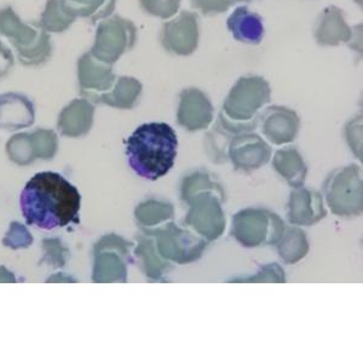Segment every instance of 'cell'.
<instances>
[{"mask_svg":"<svg viewBox=\"0 0 363 363\" xmlns=\"http://www.w3.org/2000/svg\"><path fill=\"white\" fill-rule=\"evenodd\" d=\"M80 201L79 190L56 172L33 176L20 199L26 222L45 230L79 223Z\"/></svg>","mask_w":363,"mask_h":363,"instance_id":"6da1fadb","label":"cell"},{"mask_svg":"<svg viewBox=\"0 0 363 363\" xmlns=\"http://www.w3.org/2000/svg\"><path fill=\"white\" fill-rule=\"evenodd\" d=\"M178 140L165 123L140 125L128 137L126 154L131 169L140 177L157 181L169 174L177 157Z\"/></svg>","mask_w":363,"mask_h":363,"instance_id":"7a4b0ae2","label":"cell"},{"mask_svg":"<svg viewBox=\"0 0 363 363\" xmlns=\"http://www.w3.org/2000/svg\"><path fill=\"white\" fill-rule=\"evenodd\" d=\"M272 99L268 82L258 75L242 77L231 87L219 113L218 123L229 133H253L259 113Z\"/></svg>","mask_w":363,"mask_h":363,"instance_id":"3957f363","label":"cell"},{"mask_svg":"<svg viewBox=\"0 0 363 363\" xmlns=\"http://www.w3.org/2000/svg\"><path fill=\"white\" fill-rule=\"evenodd\" d=\"M0 37L8 38L23 66H43L52 56L50 34L39 22L25 23L10 6L0 9Z\"/></svg>","mask_w":363,"mask_h":363,"instance_id":"277c9868","label":"cell"},{"mask_svg":"<svg viewBox=\"0 0 363 363\" xmlns=\"http://www.w3.org/2000/svg\"><path fill=\"white\" fill-rule=\"evenodd\" d=\"M285 224L272 211L245 208L233 217L231 235L244 247L253 248L277 245Z\"/></svg>","mask_w":363,"mask_h":363,"instance_id":"5b68a950","label":"cell"},{"mask_svg":"<svg viewBox=\"0 0 363 363\" xmlns=\"http://www.w3.org/2000/svg\"><path fill=\"white\" fill-rule=\"evenodd\" d=\"M330 210L340 217L362 213V171L357 165L335 169L323 186Z\"/></svg>","mask_w":363,"mask_h":363,"instance_id":"8992f818","label":"cell"},{"mask_svg":"<svg viewBox=\"0 0 363 363\" xmlns=\"http://www.w3.org/2000/svg\"><path fill=\"white\" fill-rule=\"evenodd\" d=\"M136 44L137 27L135 23L116 15L104 18L99 23L90 52L101 62L113 66Z\"/></svg>","mask_w":363,"mask_h":363,"instance_id":"52a82bcc","label":"cell"},{"mask_svg":"<svg viewBox=\"0 0 363 363\" xmlns=\"http://www.w3.org/2000/svg\"><path fill=\"white\" fill-rule=\"evenodd\" d=\"M148 235L155 238L160 256L177 264H189L200 259L207 246L206 240L193 231L178 227L174 220L157 228Z\"/></svg>","mask_w":363,"mask_h":363,"instance_id":"ba28073f","label":"cell"},{"mask_svg":"<svg viewBox=\"0 0 363 363\" xmlns=\"http://www.w3.org/2000/svg\"><path fill=\"white\" fill-rule=\"evenodd\" d=\"M222 201L223 199L215 193H201L186 203L190 208L184 223L207 242L218 240L225 230L227 220Z\"/></svg>","mask_w":363,"mask_h":363,"instance_id":"9c48e42d","label":"cell"},{"mask_svg":"<svg viewBox=\"0 0 363 363\" xmlns=\"http://www.w3.org/2000/svg\"><path fill=\"white\" fill-rule=\"evenodd\" d=\"M133 242L111 234L99 240L95 247V282H125L128 280V262Z\"/></svg>","mask_w":363,"mask_h":363,"instance_id":"30bf717a","label":"cell"},{"mask_svg":"<svg viewBox=\"0 0 363 363\" xmlns=\"http://www.w3.org/2000/svg\"><path fill=\"white\" fill-rule=\"evenodd\" d=\"M199 39V17L190 11H183L161 28V45L169 54L176 56L194 54L198 49Z\"/></svg>","mask_w":363,"mask_h":363,"instance_id":"8fae6325","label":"cell"},{"mask_svg":"<svg viewBox=\"0 0 363 363\" xmlns=\"http://www.w3.org/2000/svg\"><path fill=\"white\" fill-rule=\"evenodd\" d=\"M228 159L235 169L251 172L268 164L272 159V148L257 133H238L231 137L228 145Z\"/></svg>","mask_w":363,"mask_h":363,"instance_id":"7c38bea8","label":"cell"},{"mask_svg":"<svg viewBox=\"0 0 363 363\" xmlns=\"http://www.w3.org/2000/svg\"><path fill=\"white\" fill-rule=\"evenodd\" d=\"M57 136L51 130H37L33 133H20L9 140L6 150L18 165H27L37 157L51 159L57 150Z\"/></svg>","mask_w":363,"mask_h":363,"instance_id":"4fadbf2b","label":"cell"},{"mask_svg":"<svg viewBox=\"0 0 363 363\" xmlns=\"http://www.w3.org/2000/svg\"><path fill=\"white\" fill-rule=\"evenodd\" d=\"M113 67L101 62L91 52L84 54L78 61V80L80 94L95 104L116 85Z\"/></svg>","mask_w":363,"mask_h":363,"instance_id":"5bb4252c","label":"cell"},{"mask_svg":"<svg viewBox=\"0 0 363 363\" xmlns=\"http://www.w3.org/2000/svg\"><path fill=\"white\" fill-rule=\"evenodd\" d=\"M258 126L269 143L285 145L292 143L301 128V119L297 113L282 107L270 106L259 113Z\"/></svg>","mask_w":363,"mask_h":363,"instance_id":"9a60e30c","label":"cell"},{"mask_svg":"<svg viewBox=\"0 0 363 363\" xmlns=\"http://www.w3.org/2000/svg\"><path fill=\"white\" fill-rule=\"evenodd\" d=\"M213 106L203 91L188 87L181 91L177 109V124L190 133L206 130L213 121Z\"/></svg>","mask_w":363,"mask_h":363,"instance_id":"2e32d148","label":"cell"},{"mask_svg":"<svg viewBox=\"0 0 363 363\" xmlns=\"http://www.w3.org/2000/svg\"><path fill=\"white\" fill-rule=\"evenodd\" d=\"M326 215L323 199L318 191L301 186L291 193L287 205V219L289 223L310 227L318 223Z\"/></svg>","mask_w":363,"mask_h":363,"instance_id":"e0dca14e","label":"cell"},{"mask_svg":"<svg viewBox=\"0 0 363 363\" xmlns=\"http://www.w3.org/2000/svg\"><path fill=\"white\" fill-rule=\"evenodd\" d=\"M315 40L320 46H339L354 40L342 9L330 5L318 15L314 28Z\"/></svg>","mask_w":363,"mask_h":363,"instance_id":"ac0fdd59","label":"cell"},{"mask_svg":"<svg viewBox=\"0 0 363 363\" xmlns=\"http://www.w3.org/2000/svg\"><path fill=\"white\" fill-rule=\"evenodd\" d=\"M34 119V104L28 97L15 92L0 96V128L16 131L33 125Z\"/></svg>","mask_w":363,"mask_h":363,"instance_id":"d6986e66","label":"cell"},{"mask_svg":"<svg viewBox=\"0 0 363 363\" xmlns=\"http://www.w3.org/2000/svg\"><path fill=\"white\" fill-rule=\"evenodd\" d=\"M94 116L95 107L89 99H74L58 116V128L67 137L85 136L94 125Z\"/></svg>","mask_w":363,"mask_h":363,"instance_id":"ffe728a7","label":"cell"},{"mask_svg":"<svg viewBox=\"0 0 363 363\" xmlns=\"http://www.w3.org/2000/svg\"><path fill=\"white\" fill-rule=\"evenodd\" d=\"M227 27L238 42L248 45H259L263 42L264 26L262 17L252 13L247 6L236 8L228 18Z\"/></svg>","mask_w":363,"mask_h":363,"instance_id":"44dd1931","label":"cell"},{"mask_svg":"<svg viewBox=\"0 0 363 363\" xmlns=\"http://www.w3.org/2000/svg\"><path fill=\"white\" fill-rule=\"evenodd\" d=\"M272 166L277 169V174L285 178L289 186H294V189L304 184L308 169L297 149L286 147L277 150L272 159Z\"/></svg>","mask_w":363,"mask_h":363,"instance_id":"7402d4cb","label":"cell"},{"mask_svg":"<svg viewBox=\"0 0 363 363\" xmlns=\"http://www.w3.org/2000/svg\"><path fill=\"white\" fill-rule=\"evenodd\" d=\"M135 218L145 235L162 227L174 218V207L169 203L159 200H147L135 210Z\"/></svg>","mask_w":363,"mask_h":363,"instance_id":"603a6c76","label":"cell"},{"mask_svg":"<svg viewBox=\"0 0 363 363\" xmlns=\"http://www.w3.org/2000/svg\"><path fill=\"white\" fill-rule=\"evenodd\" d=\"M143 86L133 77H118L116 85L108 94L99 99V104H107L118 109H131L136 106Z\"/></svg>","mask_w":363,"mask_h":363,"instance_id":"cb8c5ba5","label":"cell"},{"mask_svg":"<svg viewBox=\"0 0 363 363\" xmlns=\"http://www.w3.org/2000/svg\"><path fill=\"white\" fill-rule=\"evenodd\" d=\"M140 259L145 277L150 280H162L166 274L172 269L169 262L164 259L157 252L155 240L150 238H138V245L135 250Z\"/></svg>","mask_w":363,"mask_h":363,"instance_id":"d4e9b609","label":"cell"},{"mask_svg":"<svg viewBox=\"0 0 363 363\" xmlns=\"http://www.w3.org/2000/svg\"><path fill=\"white\" fill-rule=\"evenodd\" d=\"M277 252L281 259L287 264L301 262L309 252V242L306 233L299 228H286L277 242Z\"/></svg>","mask_w":363,"mask_h":363,"instance_id":"484cf974","label":"cell"},{"mask_svg":"<svg viewBox=\"0 0 363 363\" xmlns=\"http://www.w3.org/2000/svg\"><path fill=\"white\" fill-rule=\"evenodd\" d=\"M75 18L77 16L70 10L66 0H48L39 25L48 33H63L74 23Z\"/></svg>","mask_w":363,"mask_h":363,"instance_id":"4316f807","label":"cell"},{"mask_svg":"<svg viewBox=\"0 0 363 363\" xmlns=\"http://www.w3.org/2000/svg\"><path fill=\"white\" fill-rule=\"evenodd\" d=\"M201 193H215L224 200V190L217 179L206 171H198L183 178L181 186L182 200L189 203L191 198Z\"/></svg>","mask_w":363,"mask_h":363,"instance_id":"83f0119b","label":"cell"},{"mask_svg":"<svg viewBox=\"0 0 363 363\" xmlns=\"http://www.w3.org/2000/svg\"><path fill=\"white\" fill-rule=\"evenodd\" d=\"M75 16L85 18L91 25L108 18L116 9V0H66Z\"/></svg>","mask_w":363,"mask_h":363,"instance_id":"f1b7e54d","label":"cell"},{"mask_svg":"<svg viewBox=\"0 0 363 363\" xmlns=\"http://www.w3.org/2000/svg\"><path fill=\"white\" fill-rule=\"evenodd\" d=\"M234 133H229L225 128H222L218 121L215 128L207 133L206 145L207 154L215 162H225L228 159V145Z\"/></svg>","mask_w":363,"mask_h":363,"instance_id":"f546056e","label":"cell"},{"mask_svg":"<svg viewBox=\"0 0 363 363\" xmlns=\"http://www.w3.org/2000/svg\"><path fill=\"white\" fill-rule=\"evenodd\" d=\"M182 0H140V5L145 13L150 16L169 20L179 11Z\"/></svg>","mask_w":363,"mask_h":363,"instance_id":"4dcf8cb0","label":"cell"},{"mask_svg":"<svg viewBox=\"0 0 363 363\" xmlns=\"http://www.w3.org/2000/svg\"><path fill=\"white\" fill-rule=\"evenodd\" d=\"M234 282H286V277L284 269L277 263H272L262 267L256 275L234 280Z\"/></svg>","mask_w":363,"mask_h":363,"instance_id":"1f68e13d","label":"cell"},{"mask_svg":"<svg viewBox=\"0 0 363 363\" xmlns=\"http://www.w3.org/2000/svg\"><path fill=\"white\" fill-rule=\"evenodd\" d=\"M234 3V0H191V6L205 16H216L227 13Z\"/></svg>","mask_w":363,"mask_h":363,"instance_id":"d6a6232c","label":"cell"},{"mask_svg":"<svg viewBox=\"0 0 363 363\" xmlns=\"http://www.w3.org/2000/svg\"><path fill=\"white\" fill-rule=\"evenodd\" d=\"M32 236L29 235L28 231L21 224H11L8 235L5 236L4 245L11 248L28 247L32 244Z\"/></svg>","mask_w":363,"mask_h":363,"instance_id":"836d02e7","label":"cell"},{"mask_svg":"<svg viewBox=\"0 0 363 363\" xmlns=\"http://www.w3.org/2000/svg\"><path fill=\"white\" fill-rule=\"evenodd\" d=\"M15 65L13 51L5 45L4 43L0 42V79L4 78L9 74Z\"/></svg>","mask_w":363,"mask_h":363,"instance_id":"e575fe53","label":"cell"},{"mask_svg":"<svg viewBox=\"0 0 363 363\" xmlns=\"http://www.w3.org/2000/svg\"><path fill=\"white\" fill-rule=\"evenodd\" d=\"M359 128H361V124L355 125L354 128H351V126L347 125V143L350 145L352 150L355 152L356 157H359V159H361V155H362V153H361L359 150H361V145H362V143L359 142V138H357V131H359Z\"/></svg>","mask_w":363,"mask_h":363,"instance_id":"d590c367","label":"cell"},{"mask_svg":"<svg viewBox=\"0 0 363 363\" xmlns=\"http://www.w3.org/2000/svg\"><path fill=\"white\" fill-rule=\"evenodd\" d=\"M234 1H252V0H234Z\"/></svg>","mask_w":363,"mask_h":363,"instance_id":"8d00e7d4","label":"cell"}]
</instances>
